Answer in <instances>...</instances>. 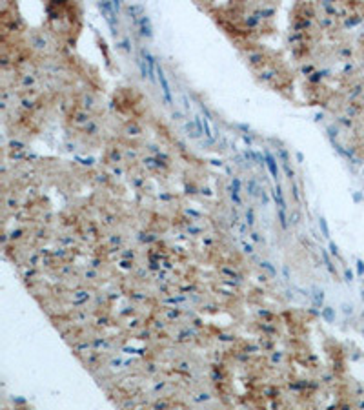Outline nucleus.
<instances>
[{"instance_id":"f257e3e1","label":"nucleus","mask_w":364,"mask_h":410,"mask_svg":"<svg viewBox=\"0 0 364 410\" xmlns=\"http://www.w3.org/2000/svg\"><path fill=\"white\" fill-rule=\"evenodd\" d=\"M157 75H158V82H160V86H162V91H164V97L168 102H173V97H171V89H169V84H168V79H166L164 71L160 66H157Z\"/></svg>"},{"instance_id":"f03ea898","label":"nucleus","mask_w":364,"mask_h":410,"mask_svg":"<svg viewBox=\"0 0 364 410\" xmlns=\"http://www.w3.org/2000/svg\"><path fill=\"white\" fill-rule=\"evenodd\" d=\"M266 164H268V168H269V173L273 175V179H277V177H279L277 162H275V159H273V155H271L269 151H266Z\"/></svg>"},{"instance_id":"7ed1b4c3","label":"nucleus","mask_w":364,"mask_h":410,"mask_svg":"<svg viewBox=\"0 0 364 410\" xmlns=\"http://www.w3.org/2000/svg\"><path fill=\"white\" fill-rule=\"evenodd\" d=\"M142 55L146 57L147 64H149V71H147V73H149V79L153 80L155 79V75H153V73H155V59H153V57L149 55V51H146V49H142Z\"/></svg>"},{"instance_id":"20e7f679","label":"nucleus","mask_w":364,"mask_h":410,"mask_svg":"<svg viewBox=\"0 0 364 410\" xmlns=\"http://www.w3.org/2000/svg\"><path fill=\"white\" fill-rule=\"evenodd\" d=\"M204 133L211 139V130H209V126H208V121H204Z\"/></svg>"},{"instance_id":"39448f33","label":"nucleus","mask_w":364,"mask_h":410,"mask_svg":"<svg viewBox=\"0 0 364 410\" xmlns=\"http://www.w3.org/2000/svg\"><path fill=\"white\" fill-rule=\"evenodd\" d=\"M246 217H248V222H250V224H253V210H248Z\"/></svg>"},{"instance_id":"423d86ee","label":"nucleus","mask_w":364,"mask_h":410,"mask_svg":"<svg viewBox=\"0 0 364 410\" xmlns=\"http://www.w3.org/2000/svg\"><path fill=\"white\" fill-rule=\"evenodd\" d=\"M321 226H322V232H324V235H328V226H326L324 219H321Z\"/></svg>"}]
</instances>
